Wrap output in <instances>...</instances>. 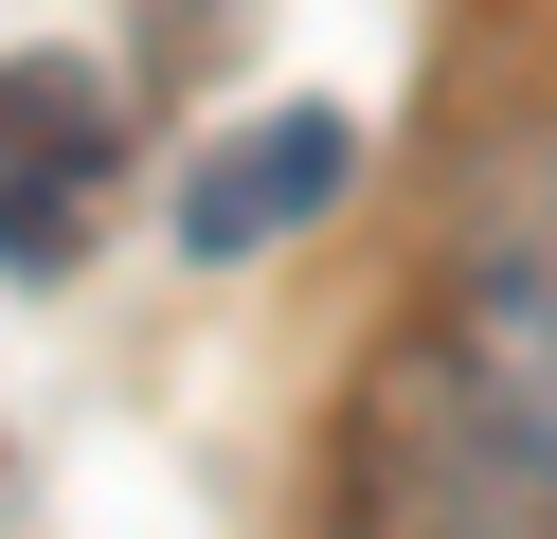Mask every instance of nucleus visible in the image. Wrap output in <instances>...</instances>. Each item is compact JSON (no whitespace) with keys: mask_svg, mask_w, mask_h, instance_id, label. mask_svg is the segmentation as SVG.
Listing matches in <instances>:
<instances>
[{"mask_svg":"<svg viewBox=\"0 0 557 539\" xmlns=\"http://www.w3.org/2000/svg\"><path fill=\"white\" fill-rule=\"evenodd\" d=\"M342 539H557V162H504L449 306L360 378Z\"/></svg>","mask_w":557,"mask_h":539,"instance_id":"obj_1","label":"nucleus"},{"mask_svg":"<svg viewBox=\"0 0 557 539\" xmlns=\"http://www.w3.org/2000/svg\"><path fill=\"white\" fill-rule=\"evenodd\" d=\"M126 180V90L109 54H0V270L54 287Z\"/></svg>","mask_w":557,"mask_h":539,"instance_id":"obj_2","label":"nucleus"},{"mask_svg":"<svg viewBox=\"0 0 557 539\" xmlns=\"http://www.w3.org/2000/svg\"><path fill=\"white\" fill-rule=\"evenodd\" d=\"M342 180H360V126H342V108H270L252 144H216V162L181 180V252H198V270H234V252L306 234Z\"/></svg>","mask_w":557,"mask_h":539,"instance_id":"obj_3","label":"nucleus"},{"mask_svg":"<svg viewBox=\"0 0 557 539\" xmlns=\"http://www.w3.org/2000/svg\"><path fill=\"white\" fill-rule=\"evenodd\" d=\"M198 36H216V0H145V72H198Z\"/></svg>","mask_w":557,"mask_h":539,"instance_id":"obj_4","label":"nucleus"}]
</instances>
